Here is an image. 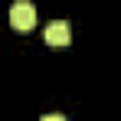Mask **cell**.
<instances>
[{
    "mask_svg": "<svg viewBox=\"0 0 121 121\" xmlns=\"http://www.w3.org/2000/svg\"><path fill=\"white\" fill-rule=\"evenodd\" d=\"M10 23H13V30H33L36 26V7L30 0H17L10 7Z\"/></svg>",
    "mask_w": 121,
    "mask_h": 121,
    "instance_id": "1",
    "label": "cell"
},
{
    "mask_svg": "<svg viewBox=\"0 0 121 121\" xmlns=\"http://www.w3.org/2000/svg\"><path fill=\"white\" fill-rule=\"evenodd\" d=\"M46 43L49 46H69L72 43V30H69V23H62V20H56V23H49L46 26Z\"/></svg>",
    "mask_w": 121,
    "mask_h": 121,
    "instance_id": "2",
    "label": "cell"
}]
</instances>
